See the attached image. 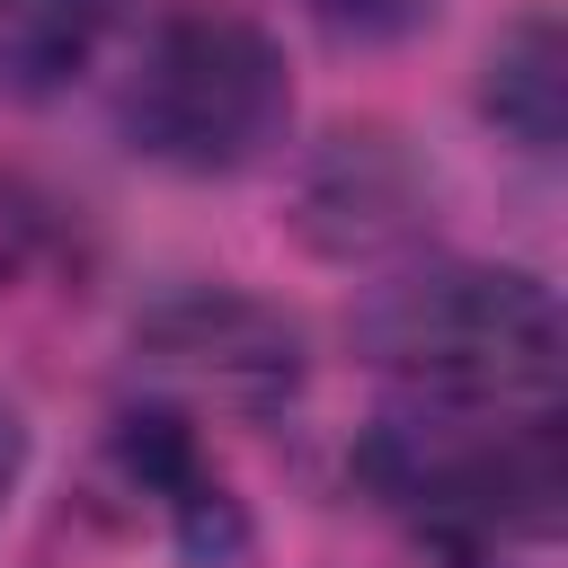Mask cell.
<instances>
[{
	"label": "cell",
	"instance_id": "1",
	"mask_svg": "<svg viewBox=\"0 0 568 568\" xmlns=\"http://www.w3.org/2000/svg\"><path fill=\"white\" fill-rule=\"evenodd\" d=\"M364 488L453 568H497L515 550H550L568 462L559 408H426L390 399L355 444Z\"/></svg>",
	"mask_w": 568,
	"mask_h": 568
},
{
	"label": "cell",
	"instance_id": "2",
	"mask_svg": "<svg viewBox=\"0 0 568 568\" xmlns=\"http://www.w3.org/2000/svg\"><path fill=\"white\" fill-rule=\"evenodd\" d=\"M355 355L390 382V399L559 408V293L532 266L417 257L355 302Z\"/></svg>",
	"mask_w": 568,
	"mask_h": 568
},
{
	"label": "cell",
	"instance_id": "3",
	"mask_svg": "<svg viewBox=\"0 0 568 568\" xmlns=\"http://www.w3.org/2000/svg\"><path fill=\"white\" fill-rule=\"evenodd\" d=\"M115 133L133 160L178 178H240L284 151L293 133V71L284 44L213 0H178L142 27L115 80Z\"/></svg>",
	"mask_w": 568,
	"mask_h": 568
},
{
	"label": "cell",
	"instance_id": "4",
	"mask_svg": "<svg viewBox=\"0 0 568 568\" xmlns=\"http://www.w3.org/2000/svg\"><path fill=\"white\" fill-rule=\"evenodd\" d=\"M142 364L195 399H222L240 417H275L302 390V337L284 311L231 293V284H186L169 302H151V320L133 328Z\"/></svg>",
	"mask_w": 568,
	"mask_h": 568
},
{
	"label": "cell",
	"instance_id": "5",
	"mask_svg": "<svg viewBox=\"0 0 568 568\" xmlns=\"http://www.w3.org/2000/svg\"><path fill=\"white\" fill-rule=\"evenodd\" d=\"M426 195L435 186L399 151V133H337L302 169V240L328 257H382V248L417 240Z\"/></svg>",
	"mask_w": 568,
	"mask_h": 568
},
{
	"label": "cell",
	"instance_id": "6",
	"mask_svg": "<svg viewBox=\"0 0 568 568\" xmlns=\"http://www.w3.org/2000/svg\"><path fill=\"white\" fill-rule=\"evenodd\" d=\"M115 453H124L133 488L160 497V515H169V532L195 568H231L248 550V515H240V497L222 488V470L204 462V444L178 408H124Z\"/></svg>",
	"mask_w": 568,
	"mask_h": 568
},
{
	"label": "cell",
	"instance_id": "7",
	"mask_svg": "<svg viewBox=\"0 0 568 568\" xmlns=\"http://www.w3.org/2000/svg\"><path fill=\"white\" fill-rule=\"evenodd\" d=\"M479 115L515 151H532V160L559 151V124H568V44H559V18H515L488 44V62H479Z\"/></svg>",
	"mask_w": 568,
	"mask_h": 568
},
{
	"label": "cell",
	"instance_id": "8",
	"mask_svg": "<svg viewBox=\"0 0 568 568\" xmlns=\"http://www.w3.org/2000/svg\"><path fill=\"white\" fill-rule=\"evenodd\" d=\"M115 0H0V106L53 98L106 44Z\"/></svg>",
	"mask_w": 568,
	"mask_h": 568
},
{
	"label": "cell",
	"instance_id": "9",
	"mask_svg": "<svg viewBox=\"0 0 568 568\" xmlns=\"http://www.w3.org/2000/svg\"><path fill=\"white\" fill-rule=\"evenodd\" d=\"M328 36H355V44H382V36H408L435 0H302Z\"/></svg>",
	"mask_w": 568,
	"mask_h": 568
},
{
	"label": "cell",
	"instance_id": "10",
	"mask_svg": "<svg viewBox=\"0 0 568 568\" xmlns=\"http://www.w3.org/2000/svg\"><path fill=\"white\" fill-rule=\"evenodd\" d=\"M44 248V195L27 186V178H9L0 169V284L9 275H27V257Z\"/></svg>",
	"mask_w": 568,
	"mask_h": 568
},
{
	"label": "cell",
	"instance_id": "11",
	"mask_svg": "<svg viewBox=\"0 0 568 568\" xmlns=\"http://www.w3.org/2000/svg\"><path fill=\"white\" fill-rule=\"evenodd\" d=\"M18 479H27V408H18L9 390H0V515H9Z\"/></svg>",
	"mask_w": 568,
	"mask_h": 568
}]
</instances>
